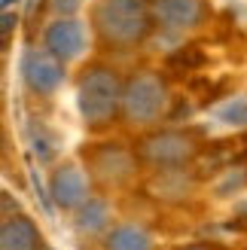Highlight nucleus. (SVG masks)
<instances>
[{"label": "nucleus", "mask_w": 247, "mask_h": 250, "mask_svg": "<svg viewBox=\"0 0 247 250\" xmlns=\"http://www.w3.org/2000/svg\"><path fill=\"white\" fill-rule=\"evenodd\" d=\"M122 89L125 85H119L113 70L107 67L85 70V77L80 80V89H77V107L85 125L104 128V125L113 122L122 113Z\"/></svg>", "instance_id": "obj_1"}, {"label": "nucleus", "mask_w": 247, "mask_h": 250, "mask_svg": "<svg viewBox=\"0 0 247 250\" xmlns=\"http://www.w3.org/2000/svg\"><path fill=\"white\" fill-rule=\"evenodd\" d=\"M95 28L104 37V43L128 49L146 37L150 16L141 0H101L95 6Z\"/></svg>", "instance_id": "obj_2"}, {"label": "nucleus", "mask_w": 247, "mask_h": 250, "mask_svg": "<svg viewBox=\"0 0 247 250\" xmlns=\"http://www.w3.org/2000/svg\"><path fill=\"white\" fill-rule=\"evenodd\" d=\"M168 89L156 73H134L122 89V116L131 125H153L165 116Z\"/></svg>", "instance_id": "obj_3"}, {"label": "nucleus", "mask_w": 247, "mask_h": 250, "mask_svg": "<svg viewBox=\"0 0 247 250\" xmlns=\"http://www.w3.org/2000/svg\"><path fill=\"white\" fill-rule=\"evenodd\" d=\"M138 153L156 168H180L199 149H195L192 137H186L183 131H159V134H150L146 141H141Z\"/></svg>", "instance_id": "obj_4"}, {"label": "nucleus", "mask_w": 247, "mask_h": 250, "mask_svg": "<svg viewBox=\"0 0 247 250\" xmlns=\"http://www.w3.org/2000/svg\"><path fill=\"white\" fill-rule=\"evenodd\" d=\"M21 80L34 95H52L64 80V61L49 49H28L21 58Z\"/></svg>", "instance_id": "obj_5"}, {"label": "nucleus", "mask_w": 247, "mask_h": 250, "mask_svg": "<svg viewBox=\"0 0 247 250\" xmlns=\"http://www.w3.org/2000/svg\"><path fill=\"white\" fill-rule=\"evenodd\" d=\"M92 177L104 186H119L134 174V159L122 144H101V149L92 153Z\"/></svg>", "instance_id": "obj_6"}, {"label": "nucleus", "mask_w": 247, "mask_h": 250, "mask_svg": "<svg viewBox=\"0 0 247 250\" xmlns=\"http://www.w3.org/2000/svg\"><path fill=\"white\" fill-rule=\"evenodd\" d=\"M49 192H52L55 205L64 208V210H77L89 202V180H85V174L77 168V165H61L52 180H49Z\"/></svg>", "instance_id": "obj_7"}, {"label": "nucleus", "mask_w": 247, "mask_h": 250, "mask_svg": "<svg viewBox=\"0 0 247 250\" xmlns=\"http://www.w3.org/2000/svg\"><path fill=\"white\" fill-rule=\"evenodd\" d=\"M46 49L52 55H58L61 61L80 58L82 49H85V28L77 19H58L46 31Z\"/></svg>", "instance_id": "obj_8"}, {"label": "nucleus", "mask_w": 247, "mask_h": 250, "mask_svg": "<svg viewBox=\"0 0 247 250\" xmlns=\"http://www.w3.org/2000/svg\"><path fill=\"white\" fill-rule=\"evenodd\" d=\"M205 16L202 0H156V19L165 28H195Z\"/></svg>", "instance_id": "obj_9"}, {"label": "nucleus", "mask_w": 247, "mask_h": 250, "mask_svg": "<svg viewBox=\"0 0 247 250\" xmlns=\"http://www.w3.org/2000/svg\"><path fill=\"white\" fill-rule=\"evenodd\" d=\"M40 232L28 217H6L0 229V250H40Z\"/></svg>", "instance_id": "obj_10"}, {"label": "nucleus", "mask_w": 247, "mask_h": 250, "mask_svg": "<svg viewBox=\"0 0 247 250\" xmlns=\"http://www.w3.org/2000/svg\"><path fill=\"white\" fill-rule=\"evenodd\" d=\"M77 232L82 235H98L110 226V208L104 198H89L82 208H77V220H73Z\"/></svg>", "instance_id": "obj_11"}, {"label": "nucleus", "mask_w": 247, "mask_h": 250, "mask_svg": "<svg viewBox=\"0 0 247 250\" xmlns=\"http://www.w3.org/2000/svg\"><path fill=\"white\" fill-rule=\"evenodd\" d=\"M107 250H153V238L150 232L141 226H116L113 232L107 235Z\"/></svg>", "instance_id": "obj_12"}, {"label": "nucleus", "mask_w": 247, "mask_h": 250, "mask_svg": "<svg viewBox=\"0 0 247 250\" xmlns=\"http://www.w3.org/2000/svg\"><path fill=\"white\" fill-rule=\"evenodd\" d=\"M217 119L226 125H247V95L232 98L229 104H223L217 110Z\"/></svg>", "instance_id": "obj_13"}, {"label": "nucleus", "mask_w": 247, "mask_h": 250, "mask_svg": "<svg viewBox=\"0 0 247 250\" xmlns=\"http://www.w3.org/2000/svg\"><path fill=\"white\" fill-rule=\"evenodd\" d=\"M202 64H205V55L195 46L177 49V52L168 58V67H174V70H195V67H202Z\"/></svg>", "instance_id": "obj_14"}, {"label": "nucleus", "mask_w": 247, "mask_h": 250, "mask_svg": "<svg viewBox=\"0 0 247 250\" xmlns=\"http://www.w3.org/2000/svg\"><path fill=\"white\" fill-rule=\"evenodd\" d=\"M52 6L61 12V16H70V12H77V9H80V0H55Z\"/></svg>", "instance_id": "obj_15"}, {"label": "nucleus", "mask_w": 247, "mask_h": 250, "mask_svg": "<svg viewBox=\"0 0 247 250\" xmlns=\"http://www.w3.org/2000/svg\"><path fill=\"white\" fill-rule=\"evenodd\" d=\"M12 21H16V19H12V12H6V16H3V37H9V31H12Z\"/></svg>", "instance_id": "obj_16"}, {"label": "nucleus", "mask_w": 247, "mask_h": 250, "mask_svg": "<svg viewBox=\"0 0 247 250\" xmlns=\"http://www.w3.org/2000/svg\"><path fill=\"white\" fill-rule=\"evenodd\" d=\"M180 250H211V247H205V244H192V247H180Z\"/></svg>", "instance_id": "obj_17"}, {"label": "nucleus", "mask_w": 247, "mask_h": 250, "mask_svg": "<svg viewBox=\"0 0 247 250\" xmlns=\"http://www.w3.org/2000/svg\"><path fill=\"white\" fill-rule=\"evenodd\" d=\"M3 3H6V6H9V3H12V0H3Z\"/></svg>", "instance_id": "obj_18"}, {"label": "nucleus", "mask_w": 247, "mask_h": 250, "mask_svg": "<svg viewBox=\"0 0 247 250\" xmlns=\"http://www.w3.org/2000/svg\"><path fill=\"white\" fill-rule=\"evenodd\" d=\"M244 226H247V223H244Z\"/></svg>", "instance_id": "obj_19"}]
</instances>
